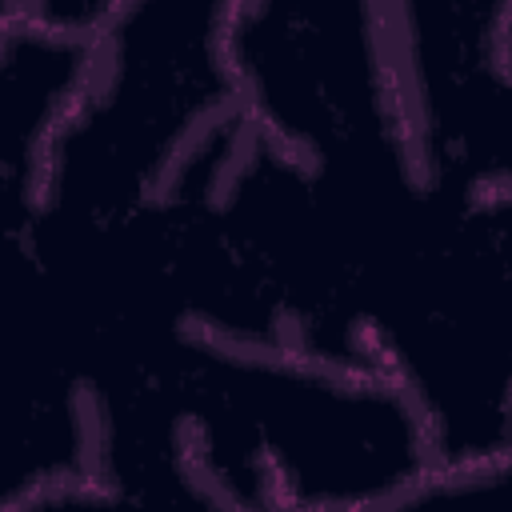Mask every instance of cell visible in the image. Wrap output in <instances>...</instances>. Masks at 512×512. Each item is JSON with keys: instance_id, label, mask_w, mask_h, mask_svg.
I'll return each mask as SVG.
<instances>
[{"instance_id": "6da1fadb", "label": "cell", "mask_w": 512, "mask_h": 512, "mask_svg": "<svg viewBox=\"0 0 512 512\" xmlns=\"http://www.w3.org/2000/svg\"><path fill=\"white\" fill-rule=\"evenodd\" d=\"M376 512H512V460L428 468Z\"/></svg>"}, {"instance_id": "7a4b0ae2", "label": "cell", "mask_w": 512, "mask_h": 512, "mask_svg": "<svg viewBox=\"0 0 512 512\" xmlns=\"http://www.w3.org/2000/svg\"><path fill=\"white\" fill-rule=\"evenodd\" d=\"M0 512H176L168 504H156V500H144V496H132V492H120V488H108V484H64V488H48L40 496H28L12 508H0Z\"/></svg>"}]
</instances>
